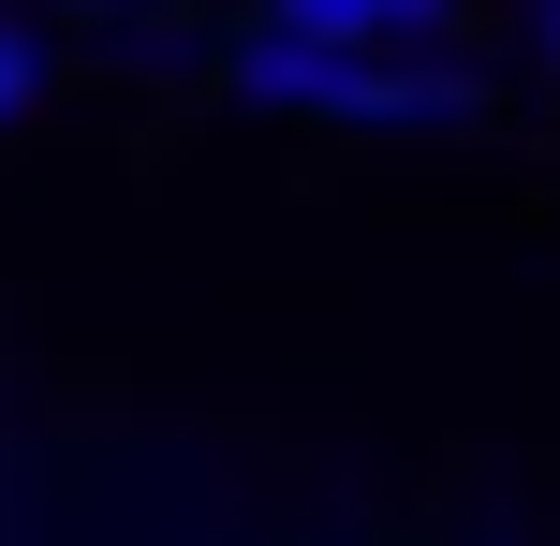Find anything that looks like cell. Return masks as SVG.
I'll list each match as a JSON object with an SVG mask.
<instances>
[{"mask_svg": "<svg viewBox=\"0 0 560 546\" xmlns=\"http://www.w3.org/2000/svg\"><path fill=\"white\" fill-rule=\"evenodd\" d=\"M354 59L369 45H339V30H295V15H266V30H236V104H280V118H339L354 104Z\"/></svg>", "mask_w": 560, "mask_h": 546, "instance_id": "obj_1", "label": "cell"}, {"mask_svg": "<svg viewBox=\"0 0 560 546\" xmlns=\"http://www.w3.org/2000/svg\"><path fill=\"white\" fill-rule=\"evenodd\" d=\"M339 118H354V133H457V118H487V89L457 74V59H384V45H369Z\"/></svg>", "mask_w": 560, "mask_h": 546, "instance_id": "obj_2", "label": "cell"}, {"mask_svg": "<svg viewBox=\"0 0 560 546\" xmlns=\"http://www.w3.org/2000/svg\"><path fill=\"white\" fill-rule=\"evenodd\" d=\"M30 89H45V59H30V30H0V118H30Z\"/></svg>", "mask_w": 560, "mask_h": 546, "instance_id": "obj_4", "label": "cell"}, {"mask_svg": "<svg viewBox=\"0 0 560 546\" xmlns=\"http://www.w3.org/2000/svg\"><path fill=\"white\" fill-rule=\"evenodd\" d=\"M532 30H546V74H560V0H532Z\"/></svg>", "mask_w": 560, "mask_h": 546, "instance_id": "obj_5", "label": "cell"}, {"mask_svg": "<svg viewBox=\"0 0 560 546\" xmlns=\"http://www.w3.org/2000/svg\"><path fill=\"white\" fill-rule=\"evenodd\" d=\"M266 15H295V30H339V45H398V30H384V0H266Z\"/></svg>", "mask_w": 560, "mask_h": 546, "instance_id": "obj_3", "label": "cell"}]
</instances>
